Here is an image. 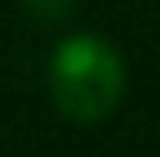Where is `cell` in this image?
I'll return each instance as SVG.
<instances>
[{
	"mask_svg": "<svg viewBox=\"0 0 160 157\" xmlns=\"http://www.w3.org/2000/svg\"><path fill=\"white\" fill-rule=\"evenodd\" d=\"M72 3L75 0H24V7L38 21H62L65 14L72 10Z\"/></svg>",
	"mask_w": 160,
	"mask_h": 157,
	"instance_id": "cell-2",
	"label": "cell"
},
{
	"mask_svg": "<svg viewBox=\"0 0 160 157\" xmlns=\"http://www.w3.org/2000/svg\"><path fill=\"white\" fill-rule=\"evenodd\" d=\"M51 99L68 120L96 123L112 113L126 86L119 51L96 34H75L62 41L48 68Z\"/></svg>",
	"mask_w": 160,
	"mask_h": 157,
	"instance_id": "cell-1",
	"label": "cell"
}]
</instances>
